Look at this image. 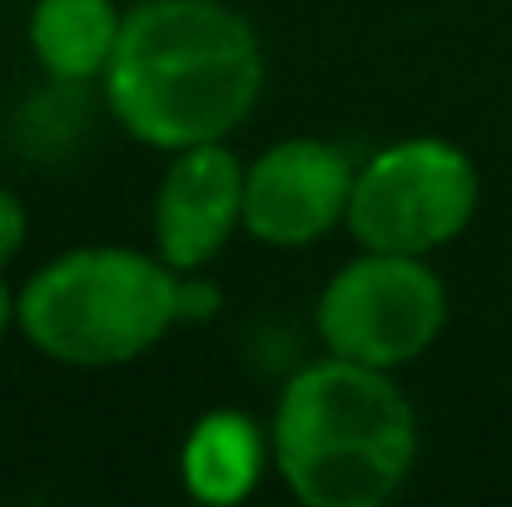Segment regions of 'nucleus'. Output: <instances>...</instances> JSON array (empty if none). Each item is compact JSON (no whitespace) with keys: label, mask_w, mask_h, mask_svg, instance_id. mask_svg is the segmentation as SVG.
Returning a JSON list of instances; mask_svg holds the SVG:
<instances>
[{"label":"nucleus","mask_w":512,"mask_h":507,"mask_svg":"<svg viewBox=\"0 0 512 507\" xmlns=\"http://www.w3.org/2000/svg\"><path fill=\"white\" fill-rule=\"evenodd\" d=\"M120 130L150 150L229 140L264 95L259 30L224 0H140L100 75Z\"/></svg>","instance_id":"obj_1"},{"label":"nucleus","mask_w":512,"mask_h":507,"mask_svg":"<svg viewBox=\"0 0 512 507\" xmlns=\"http://www.w3.org/2000/svg\"><path fill=\"white\" fill-rule=\"evenodd\" d=\"M269 448L304 507H383L413 473L418 413L393 373L329 353L284 383Z\"/></svg>","instance_id":"obj_2"},{"label":"nucleus","mask_w":512,"mask_h":507,"mask_svg":"<svg viewBox=\"0 0 512 507\" xmlns=\"http://www.w3.org/2000/svg\"><path fill=\"white\" fill-rule=\"evenodd\" d=\"M179 324V269L160 254L85 244L15 294V329L65 368H120Z\"/></svg>","instance_id":"obj_3"},{"label":"nucleus","mask_w":512,"mask_h":507,"mask_svg":"<svg viewBox=\"0 0 512 507\" xmlns=\"http://www.w3.org/2000/svg\"><path fill=\"white\" fill-rule=\"evenodd\" d=\"M483 174L473 155L438 135H408L383 145L353 174L348 234L378 254H438L473 224Z\"/></svg>","instance_id":"obj_4"},{"label":"nucleus","mask_w":512,"mask_h":507,"mask_svg":"<svg viewBox=\"0 0 512 507\" xmlns=\"http://www.w3.org/2000/svg\"><path fill=\"white\" fill-rule=\"evenodd\" d=\"M319 338L334 358L408 368L448 329V284L418 254L363 249L319 294Z\"/></svg>","instance_id":"obj_5"},{"label":"nucleus","mask_w":512,"mask_h":507,"mask_svg":"<svg viewBox=\"0 0 512 507\" xmlns=\"http://www.w3.org/2000/svg\"><path fill=\"white\" fill-rule=\"evenodd\" d=\"M358 165L319 135L269 145L244 169V234L269 249H309L348 224Z\"/></svg>","instance_id":"obj_6"},{"label":"nucleus","mask_w":512,"mask_h":507,"mask_svg":"<svg viewBox=\"0 0 512 507\" xmlns=\"http://www.w3.org/2000/svg\"><path fill=\"white\" fill-rule=\"evenodd\" d=\"M244 169L229 140L170 155L155 189V254L170 269H204L244 229Z\"/></svg>","instance_id":"obj_7"},{"label":"nucleus","mask_w":512,"mask_h":507,"mask_svg":"<svg viewBox=\"0 0 512 507\" xmlns=\"http://www.w3.org/2000/svg\"><path fill=\"white\" fill-rule=\"evenodd\" d=\"M269 458H274V448L249 413L214 408L189 428V438L179 448V478L194 503L234 507L259 488Z\"/></svg>","instance_id":"obj_8"},{"label":"nucleus","mask_w":512,"mask_h":507,"mask_svg":"<svg viewBox=\"0 0 512 507\" xmlns=\"http://www.w3.org/2000/svg\"><path fill=\"white\" fill-rule=\"evenodd\" d=\"M125 10L115 0H35L30 5V55L60 85L100 80L120 45Z\"/></svg>","instance_id":"obj_9"},{"label":"nucleus","mask_w":512,"mask_h":507,"mask_svg":"<svg viewBox=\"0 0 512 507\" xmlns=\"http://www.w3.org/2000/svg\"><path fill=\"white\" fill-rule=\"evenodd\" d=\"M219 314V289L209 279H199V269L179 274V324H204Z\"/></svg>","instance_id":"obj_10"},{"label":"nucleus","mask_w":512,"mask_h":507,"mask_svg":"<svg viewBox=\"0 0 512 507\" xmlns=\"http://www.w3.org/2000/svg\"><path fill=\"white\" fill-rule=\"evenodd\" d=\"M25 239H30V214H25V204H20L10 189H0V269L20 259Z\"/></svg>","instance_id":"obj_11"},{"label":"nucleus","mask_w":512,"mask_h":507,"mask_svg":"<svg viewBox=\"0 0 512 507\" xmlns=\"http://www.w3.org/2000/svg\"><path fill=\"white\" fill-rule=\"evenodd\" d=\"M15 329V294L5 289V279H0V343H5V334Z\"/></svg>","instance_id":"obj_12"}]
</instances>
